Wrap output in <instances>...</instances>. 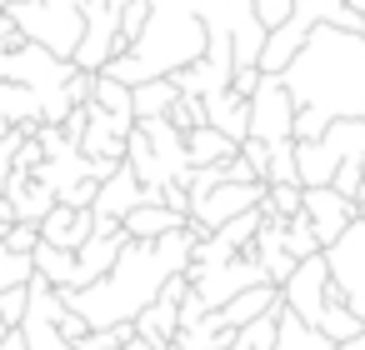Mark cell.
<instances>
[{
	"instance_id": "21",
	"label": "cell",
	"mask_w": 365,
	"mask_h": 350,
	"mask_svg": "<svg viewBox=\"0 0 365 350\" xmlns=\"http://www.w3.org/2000/svg\"><path fill=\"white\" fill-rule=\"evenodd\" d=\"M31 265H36V280H46L51 290H76V255L71 250H56L41 240L31 250Z\"/></svg>"
},
{
	"instance_id": "12",
	"label": "cell",
	"mask_w": 365,
	"mask_h": 350,
	"mask_svg": "<svg viewBox=\"0 0 365 350\" xmlns=\"http://www.w3.org/2000/svg\"><path fill=\"white\" fill-rule=\"evenodd\" d=\"M300 215L310 220V230H315V240H320V250H325L330 240H340V235L350 230L355 200H345V195H335L330 185H320V190H305V195H300Z\"/></svg>"
},
{
	"instance_id": "5",
	"label": "cell",
	"mask_w": 365,
	"mask_h": 350,
	"mask_svg": "<svg viewBox=\"0 0 365 350\" xmlns=\"http://www.w3.org/2000/svg\"><path fill=\"white\" fill-rule=\"evenodd\" d=\"M185 280H190V290H195L210 310H220L225 300H235V295L250 290V285H270V280H265V265L255 260V250H240L235 260H205V265H190Z\"/></svg>"
},
{
	"instance_id": "3",
	"label": "cell",
	"mask_w": 365,
	"mask_h": 350,
	"mask_svg": "<svg viewBox=\"0 0 365 350\" xmlns=\"http://www.w3.org/2000/svg\"><path fill=\"white\" fill-rule=\"evenodd\" d=\"M210 36L200 21V0H150L145 31L130 51H120L101 76L120 81V86H145V81H170L180 71H190L205 56Z\"/></svg>"
},
{
	"instance_id": "27",
	"label": "cell",
	"mask_w": 365,
	"mask_h": 350,
	"mask_svg": "<svg viewBox=\"0 0 365 350\" xmlns=\"http://www.w3.org/2000/svg\"><path fill=\"white\" fill-rule=\"evenodd\" d=\"M260 185H300V175H295V140L270 145V160L260 170Z\"/></svg>"
},
{
	"instance_id": "34",
	"label": "cell",
	"mask_w": 365,
	"mask_h": 350,
	"mask_svg": "<svg viewBox=\"0 0 365 350\" xmlns=\"http://www.w3.org/2000/svg\"><path fill=\"white\" fill-rule=\"evenodd\" d=\"M0 240H6L16 255H31V250L41 245V225H26V220H16V225H6V235H0Z\"/></svg>"
},
{
	"instance_id": "4",
	"label": "cell",
	"mask_w": 365,
	"mask_h": 350,
	"mask_svg": "<svg viewBox=\"0 0 365 350\" xmlns=\"http://www.w3.org/2000/svg\"><path fill=\"white\" fill-rule=\"evenodd\" d=\"M16 26H21V36L31 41V46H41V51H51V56H61V61H71L76 56V46H81V11L76 6H51V0H21V6H11L6 11Z\"/></svg>"
},
{
	"instance_id": "18",
	"label": "cell",
	"mask_w": 365,
	"mask_h": 350,
	"mask_svg": "<svg viewBox=\"0 0 365 350\" xmlns=\"http://www.w3.org/2000/svg\"><path fill=\"white\" fill-rule=\"evenodd\" d=\"M180 225H190V215H175V210H165V205H135V210L120 220V235H125V240H160V235H170V230H180Z\"/></svg>"
},
{
	"instance_id": "25",
	"label": "cell",
	"mask_w": 365,
	"mask_h": 350,
	"mask_svg": "<svg viewBox=\"0 0 365 350\" xmlns=\"http://www.w3.org/2000/svg\"><path fill=\"white\" fill-rule=\"evenodd\" d=\"M91 105L106 110V115H125V120H135V115H130V86H120V81H110V76H96Z\"/></svg>"
},
{
	"instance_id": "28",
	"label": "cell",
	"mask_w": 365,
	"mask_h": 350,
	"mask_svg": "<svg viewBox=\"0 0 365 350\" xmlns=\"http://www.w3.org/2000/svg\"><path fill=\"white\" fill-rule=\"evenodd\" d=\"M280 240H285V255H290L295 265H300V260H310V255H320V240H315V230H310V220H305V215L285 220Z\"/></svg>"
},
{
	"instance_id": "17",
	"label": "cell",
	"mask_w": 365,
	"mask_h": 350,
	"mask_svg": "<svg viewBox=\"0 0 365 350\" xmlns=\"http://www.w3.org/2000/svg\"><path fill=\"white\" fill-rule=\"evenodd\" d=\"M275 305H280V290H275V285H250V290H240L235 300H225L215 315H220V325H225V330H240V325H250V320L270 315Z\"/></svg>"
},
{
	"instance_id": "16",
	"label": "cell",
	"mask_w": 365,
	"mask_h": 350,
	"mask_svg": "<svg viewBox=\"0 0 365 350\" xmlns=\"http://www.w3.org/2000/svg\"><path fill=\"white\" fill-rule=\"evenodd\" d=\"M205 105V125L210 130H220L225 140H245V130H250V105H245V96H235V91H220V96H210V101H200Z\"/></svg>"
},
{
	"instance_id": "6",
	"label": "cell",
	"mask_w": 365,
	"mask_h": 350,
	"mask_svg": "<svg viewBox=\"0 0 365 350\" xmlns=\"http://www.w3.org/2000/svg\"><path fill=\"white\" fill-rule=\"evenodd\" d=\"M325 270H330V285L335 295L350 305V315L365 325V220H350V230L340 240H330L325 250Z\"/></svg>"
},
{
	"instance_id": "24",
	"label": "cell",
	"mask_w": 365,
	"mask_h": 350,
	"mask_svg": "<svg viewBox=\"0 0 365 350\" xmlns=\"http://www.w3.org/2000/svg\"><path fill=\"white\" fill-rule=\"evenodd\" d=\"M275 350H335L320 330H310L305 320H295L285 305H280V330H275Z\"/></svg>"
},
{
	"instance_id": "32",
	"label": "cell",
	"mask_w": 365,
	"mask_h": 350,
	"mask_svg": "<svg viewBox=\"0 0 365 350\" xmlns=\"http://www.w3.org/2000/svg\"><path fill=\"white\" fill-rule=\"evenodd\" d=\"M165 120H170L180 135H185V130H200V125H205V105H200L195 96H180V101L170 105V115H165Z\"/></svg>"
},
{
	"instance_id": "23",
	"label": "cell",
	"mask_w": 365,
	"mask_h": 350,
	"mask_svg": "<svg viewBox=\"0 0 365 350\" xmlns=\"http://www.w3.org/2000/svg\"><path fill=\"white\" fill-rule=\"evenodd\" d=\"M310 330H320L330 345H340V340H355V335H365V325L350 315V305L345 300H325V310H320V320L310 325Z\"/></svg>"
},
{
	"instance_id": "15",
	"label": "cell",
	"mask_w": 365,
	"mask_h": 350,
	"mask_svg": "<svg viewBox=\"0 0 365 350\" xmlns=\"http://www.w3.org/2000/svg\"><path fill=\"white\" fill-rule=\"evenodd\" d=\"M120 250H125V235L115 230V235H91L81 250H76V290H86L91 280H101L115 260H120Z\"/></svg>"
},
{
	"instance_id": "10",
	"label": "cell",
	"mask_w": 365,
	"mask_h": 350,
	"mask_svg": "<svg viewBox=\"0 0 365 350\" xmlns=\"http://www.w3.org/2000/svg\"><path fill=\"white\" fill-rule=\"evenodd\" d=\"M325 290H330L325 255H310V260H300V265L285 275V285H280V305H285L295 320L315 325V320H320V310H325Z\"/></svg>"
},
{
	"instance_id": "38",
	"label": "cell",
	"mask_w": 365,
	"mask_h": 350,
	"mask_svg": "<svg viewBox=\"0 0 365 350\" xmlns=\"http://www.w3.org/2000/svg\"><path fill=\"white\" fill-rule=\"evenodd\" d=\"M106 6H110V11H115V16H120V11H125V6H130V0H106Z\"/></svg>"
},
{
	"instance_id": "19",
	"label": "cell",
	"mask_w": 365,
	"mask_h": 350,
	"mask_svg": "<svg viewBox=\"0 0 365 350\" xmlns=\"http://www.w3.org/2000/svg\"><path fill=\"white\" fill-rule=\"evenodd\" d=\"M36 125H41V96L0 81V130H36Z\"/></svg>"
},
{
	"instance_id": "1",
	"label": "cell",
	"mask_w": 365,
	"mask_h": 350,
	"mask_svg": "<svg viewBox=\"0 0 365 350\" xmlns=\"http://www.w3.org/2000/svg\"><path fill=\"white\" fill-rule=\"evenodd\" d=\"M195 230L180 225L160 240H125L120 260L91 280L86 290H56L61 305L71 315H81L91 330H110V325H135V315L160 295V285L170 275H185L190 270V255H195Z\"/></svg>"
},
{
	"instance_id": "13",
	"label": "cell",
	"mask_w": 365,
	"mask_h": 350,
	"mask_svg": "<svg viewBox=\"0 0 365 350\" xmlns=\"http://www.w3.org/2000/svg\"><path fill=\"white\" fill-rule=\"evenodd\" d=\"M6 200H11V215H16V220L41 225V220L51 215V205H56V190H51L41 175H21V170H11V180H6Z\"/></svg>"
},
{
	"instance_id": "33",
	"label": "cell",
	"mask_w": 365,
	"mask_h": 350,
	"mask_svg": "<svg viewBox=\"0 0 365 350\" xmlns=\"http://www.w3.org/2000/svg\"><path fill=\"white\" fill-rule=\"evenodd\" d=\"M26 305H31V285L21 290H0V320H6V330H16L26 320Z\"/></svg>"
},
{
	"instance_id": "7",
	"label": "cell",
	"mask_w": 365,
	"mask_h": 350,
	"mask_svg": "<svg viewBox=\"0 0 365 350\" xmlns=\"http://www.w3.org/2000/svg\"><path fill=\"white\" fill-rule=\"evenodd\" d=\"M71 76H76V66H71V61H61V56L41 51V46H31V41H26L21 51H6V56H0V81L36 91V96H41V105H46L51 96H61V91L71 86Z\"/></svg>"
},
{
	"instance_id": "36",
	"label": "cell",
	"mask_w": 365,
	"mask_h": 350,
	"mask_svg": "<svg viewBox=\"0 0 365 350\" xmlns=\"http://www.w3.org/2000/svg\"><path fill=\"white\" fill-rule=\"evenodd\" d=\"M56 330H61V340H71V345H76V340H86V335H91V325H86V320H81V315H71V310H66V315H61V320H56Z\"/></svg>"
},
{
	"instance_id": "30",
	"label": "cell",
	"mask_w": 365,
	"mask_h": 350,
	"mask_svg": "<svg viewBox=\"0 0 365 350\" xmlns=\"http://www.w3.org/2000/svg\"><path fill=\"white\" fill-rule=\"evenodd\" d=\"M330 190H335V195H345V200H360V195H365V165H360V160H340V170H335Z\"/></svg>"
},
{
	"instance_id": "31",
	"label": "cell",
	"mask_w": 365,
	"mask_h": 350,
	"mask_svg": "<svg viewBox=\"0 0 365 350\" xmlns=\"http://www.w3.org/2000/svg\"><path fill=\"white\" fill-rule=\"evenodd\" d=\"M145 16H150V0H130V6L120 11V51H130L145 31Z\"/></svg>"
},
{
	"instance_id": "35",
	"label": "cell",
	"mask_w": 365,
	"mask_h": 350,
	"mask_svg": "<svg viewBox=\"0 0 365 350\" xmlns=\"http://www.w3.org/2000/svg\"><path fill=\"white\" fill-rule=\"evenodd\" d=\"M235 155L260 175V170H265V160H270V145H260V140H240V150H235Z\"/></svg>"
},
{
	"instance_id": "11",
	"label": "cell",
	"mask_w": 365,
	"mask_h": 350,
	"mask_svg": "<svg viewBox=\"0 0 365 350\" xmlns=\"http://www.w3.org/2000/svg\"><path fill=\"white\" fill-rule=\"evenodd\" d=\"M185 290H190V280L185 275H170L165 285H160V295L135 315V340H145L150 350H165L170 340H175V330H180V300H185Z\"/></svg>"
},
{
	"instance_id": "39",
	"label": "cell",
	"mask_w": 365,
	"mask_h": 350,
	"mask_svg": "<svg viewBox=\"0 0 365 350\" xmlns=\"http://www.w3.org/2000/svg\"><path fill=\"white\" fill-rule=\"evenodd\" d=\"M11 6H21V0H0V11H11Z\"/></svg>"
},
{
	"instance_id": "8",
	"label": "cell",
	"mask_w": 365,
	"mask_h": 350,
	"mask_svg": "<svg viewBox=\"0 0 365 350\" xmlns=\"http://www.w3.org/2000/svg\"><path fill=\"white\" fill-rule=\"evenodd\" d=\"M81 46H76V56H71V66L76 71H86V76H101L115 56H120V16L106 6V0H86L81 6Z\"/></svg>"
},
{
	"instance_id": "2",
	"label": "cell",
	"mask_w": 365,
	"mask_h": 350,
	"mask_svg": "<svg viewBox=\"0 0 365 350\" xmlns=\"http://www.w3.org/2000/svg\"><path fill=\"white\" fill-rule=\"evenodd\" d=\"M280 86L295 110H315L320 120H365V36L315 26L280 71Z\"/></svg>"
},
{
	"instance_id": "22",
	"label": "cell",
	"mask_w": 365,
	"mask_h": 350,
	"mask_svg": "<svg viewBox=\"0 0 365 350\" xmlns=\"http://www.w3.org/2000/svg\"><path fill=\"white\" fill-rule=\"evenodd\" d=\"M180 101L175 81H145L130 91V115L135 120H155V115H170V105Z\"/></svg>"
},
{
	"instance_id": "20",
	"label": "cell",
	"mask_w": 365,
	"mask_h": 350,
	"mask_svg": "<svg viewBox=\"0 0 365 350\" xmlns=\"http://www.w3.org/2000/svg\"><path fill=\"white\" fill-rule=\"evenodd\" d=\"M235 140H225L220 130H210V125H200V130H185V160H190V170H200V165H225V160H235Z\"/></svg>"
},
{
	"instance_id": "9",
	"label": "cell",
	"mask_w": 365,
	"mask_h": 350,
	"mask_svg": "<svg viewBox=\"0 0 365 350\" xmlns=\"http://www.w3.org/2000/svg\"><path fill=\"white\" fill-rule=\"evenodd\" d=\"M250 130L245 140H260V145H285L290 140V125H295V105H290V91L280 86V76H260V86L250 91Z\"/></svg>"
},
{
	"instance_id": "26",
	"label": "cell",
	"mask_w": 365,
	"mask_h": 350,
	"mask_svg": "<svg viewBox=\"0 0 365 350\" xmlns=\"http://www.w3.org/2000/svg\"><path fill=\"white\" fill-rule=\"evenodd\" d=\"M275 330H280V305H275L270 315L240 325V330H235V350H275Z\"/></svg>"
},
{
	"instance_id": "37",
	"label": "cell",
	"mask_w": 365,
	"mask_h": 350,
	"mask_svg": "<svg viewBox=\"0 0 365 350\" xmlns=\"http://www.w3.org/2000/svg\"><path fill=\"white\" fill-rule=\"evenodd\" d=\"M335 350H365V335H355V340H340Z\"/></svg>"
},
{
	"instance_id": "29",
	"label": "cell",
	"mask_w": 365,
	"mask_h": 350,
	"mask_svg": "<svg viewBox=\"0 0 365 350\" xmlns=\"http://www.w3.org/2000/svg\"><path fill=\"white\" fill-rule=\"evenodd\" d=\"M31 280H36L31 255H16L6 240H0V290H21V285H31Z\"/></svg>"
},
{
	"instance_id": "14",
	"label": "cell",
	"mask_w": 365,
	"mask_h": 350,
	"mask_svg": "<svg viewBox=\"0 0 365 350\" xmlns=\"http://www.w3.org/2000/svg\"><path fill=\"white\" fill-rule=\"evenodd\" d=\"M41 240L56 250H81L91 240V210H71V205H51V215L41 220Z\"/></svg>"
},
{
	"instance_id": "40",
	"label": "cell",
	"mask_w": 365,
	"mask_h": 350,
	"mask_svg": "<svg viewBox=\"0 0 365 350\" xmlns=\"http://www.w3.org/2000/svg\"><path fill=\"white\" fill-rule=\"evenodd\" d=\"M6 335H11V330H6V320H0V340H6Z\"/></svg>"
}]
</instances>
